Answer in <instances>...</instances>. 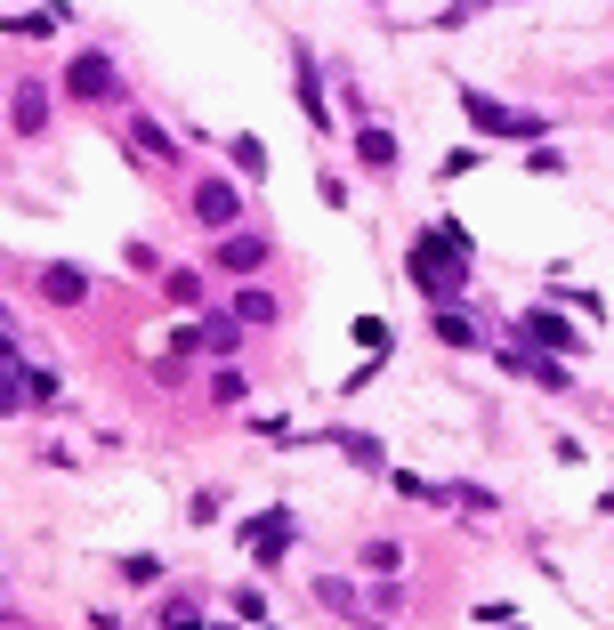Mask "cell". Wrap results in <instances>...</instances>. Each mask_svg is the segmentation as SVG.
<instances>
[{"label":"cell","mask_w":614,"mask_h":630,"mask_svg":"<svg viewBox=\"0 0 614 630\" xmlns=\"http://www.w3.org/2000/svg\"><path fill=\"white\" fill-rule=\"evenodd\" d=\"M461 268H469V235H461V227H428V235L413 242V283H421V292L453 299Z\"/></svg>","instance_id":"cell-1"},{"label":"cell","mask_w":614,"mask_h":630,"mask_svg":"<svg viewBox=\"0 0 614 630\" xmlns=\"http://www.w3.org/2000/svg\"><path fill=\"white\" fill-rule=\"evenodd\" d=\"M461 114L477 121L485 138H542V121H534V114L501 106V97H485V90H461Z\"/></svg>","instance_id":"cell-2"},{"label":"cell","mask_w":614,"mask_h":630,"mask_svg":"<svg viewBox=\"0 0 614 630\" xmlns=\"http://www.w3.org/2000/svg\"><path fill=\"white\" fill-rule=\"evenodd\" d=\"M121 90V81H114V66H106V57H73V66H66V97H114Z\"/></svg>","instance_id":"cell-3"},{"label":"cell","mask_w":614,"mask_h":630,"mask_svg":"<svg viewBox=\"0 0 614 630\" xmlns=\"http://www.w3.org/2000/svg\"><path fill=\"white\" fill-rule=\"evenodd\" d=\"M509 372H526V380H542V389H566V364H558V348H518V340H509Z\"/></svg>","instance_id":"cell-4"},{"label":"cell","mask_w":614,"mask_h":630,"mask_svg":"<svg viewBox=\"0 0 614 630\" xmlns=\"http://www.w3.org/2000/svg\"><path fill=\"white\" fill-rule=\"evenodd\" d=\"M526 340H542V348H558V356L582 348V332H575L566 316H550V308H526Z\"/></svg>","instance_id":"cell-5"},{"label":"cell","mask_w":614,"mask_h":630,"mask_svg":"<svg viewBox=\"0 0 614 630\" xmlns=\"http://www.w3.org/2000/svg\"><path fill=\"white\" fill-rule=\"evenodd\" d=\"M194 218H202V227H235V187H227V178H202V187H194Z\"/></svg>","instance_id":"cell-6"},{"label":"cell","mask_w":614,"mask_h":630,"mask_svg":"<svg viewBox=\"0 0 614 630\" xmlns=\"http://www.w3.org/2000/svg\"><path fill=\"white\" fill-rule=\"evenodd\" d=\"M16 130H25V138H40V130H49V90H40V81H25V90H16Z\"/></svg>","instance_id":"cell-7"},{"label":"cell","mask_w":614,"mask_h":630,"mask_svg":"<svg viewBox=\"0 0 614 630\" xmlns=\"http://www.w3.org/2000/svg\"><path fill=\"white\" fill-rule=\"evenodd\" d=\"M259 259H268V235H227L219 242V268H235V275H251Z\"/></svg>","instance_id":"cell-8"},{"label":"cell","mask_w":614,"mask_h":630,"mask_svg":"<svg viewBox=\"0 0 614 630\" xmlns=\"http://www.w3.org/2000/svg\"><path fill=\"white\" fill-rule=\"evenodd\" d=\"M40 292H49L57 308H73V299H90V275H81V268H49V275H40Z\"/></svg>","instance_id":"cell-9"},{"label":"cell","mask_w":614,"mask_h":630,"mask_svg":"<svg viewBox=\"0 0 614 630\" xmlns=\"http://www.w3.org/2000/svg\"><path fill=\"white\" fill-rule=\"evenodd\" d=\"M243 542H251L259 558H275L283 542H292V518H259V525H243Z\"/></svg>","instance_id":"cell-10"},{"label":"cell","mask_w":614,"mask_h":630,"mask_svg":"<svg viewBox=\"0 0 614 630\" xmlns=\"http://www.w3.org/2000/svg\"><path fill=\"white\" fill-rule=\"evenodd\" d=\"M356 154H364V170H397V138L388 130H356Z\"/></svg>","instance_id":"cell-11"},{"label":"cell","mask_w":614,"mask_h":630,"mask_svg":"<svg viewBox=\"0 0 614 630\" xmlns=\"http://www.w3.org/2000/svg\"><path fill=\"white\" fill-rule=\"evenodd\" d=\"M299 106H307V121L323 130V90H316V57L299 49Z\"/></svg>","instance_id":"cell-12"},{"label":"cell","mask_w":614,"mask_h":630,"mask_svg":"<svg viewBox=\"0 0 614 630\" xmlns=\"http://www.w3.org/2000/svg\"><path fill=\"white\" fill-rule=\"evenodd\" d=\"M235 323H275V299L268 292H235Z\"/></svg>","instance_id":"cell-13"},{"label":"cell","mask_w":614,"mask_h":630,"mask_svg":"<svg viewBox=\"0 0 614 630\" xmlns=\"http://www.w3.org/2000/svg\"><path fill=\"white\" fill-rule=\"evenodd\" d=\"M437 340H445V348H469V340H477V332H469V316H453V308H437Z\"/></svg>","instance_id":"cell-14"},{"label":"cell","mask_w":614,"mask_h":630,"mask_svg":"<svg viewBox=\"0 0 614 630\" xmlns=\"http://www.w3.org/2000/svg\"><path fill=\"white\" fill-rule=\"evenodd\" d=\"M121 574H130L138 591H146V582H162V558H146V550H138V558H121Z\"/></svg>","instance_id":"cell-15"},{"label":"cell","mask_w":614,"mask_h":630,"mask_svg":"<svg viewBox=\"0 0 614 630\" xmlns=\"http://www.w3.org/2000/svg\"><path fill=\"white\" fill-rule=\"evenodd\" d=\"M364 566H373V574H397L404 550H397V542H373V550H364Z\"/></svg>","instance_id":"cell-16"},{"label":"cell","mask_w":614,"mask_h":630,"mask_svg":"<svg viewBox=\"0 0 614 630\" xmlns=\"http://www.w3.org/2000/svg\"><path fill=\"white\" fill-rule=\"evenodd\" d=\"M194 340H202V348H235V323H227V316H211V323H202Z\"/></svg>","instance_id":"cell-17"},{"label":"cell","mask_w":614,"mask_h":630,"mask_svg":"<svg viewBox=\"0 0 614 630\" xmlns=\"http://www.w3.org/2000/svg\"><path fill=\"white\" fill-rule=\"evenodd\" d=\"M235 162H243V170H268V146H259V138H235V146H227Z\"/></svg>","instance_id":"cell-18"},{"label":"cell","mask_w":614,"mask_h":630,"mask_svg":"<svg viewBox=\"0 0 614 630\" xmlns=\"http://www.w3.org/2000/svg\"><path fill=\"white\" fill-rule=\"evenodd\" d=\"M162 292H170L178 308H194V299H202V283H194V275H162Z\"/></svg>","instance_id":"cell-19"},{"label":"cell","mask_w":614,"mask_h":630,"mask_svg":"<svg viewBox=\"0 0 614 630\" xmlns=\"http://www.w3.org/2000/svg\"><path fill=\"white\" fill-rule=\"evenodd\" d=\"M130 138H138V146H146V154H170V138H162L154 121H138V114H130Z\"/></svg>","instance_id":"cell-20"},{"label":"cell","mask_w":614,"mask_h":630,"mask_svg":"<svg viewBox=\"0 0 614 630\" xmlns=\"http://www.w3.org/2000/svg\"><path fill=\"white\" fill-rule=\"evenodd\" d=\"M356 348H388V323L380 316H356Z\"/></svg>","instance_id":"cell-21"}]
</instances>
